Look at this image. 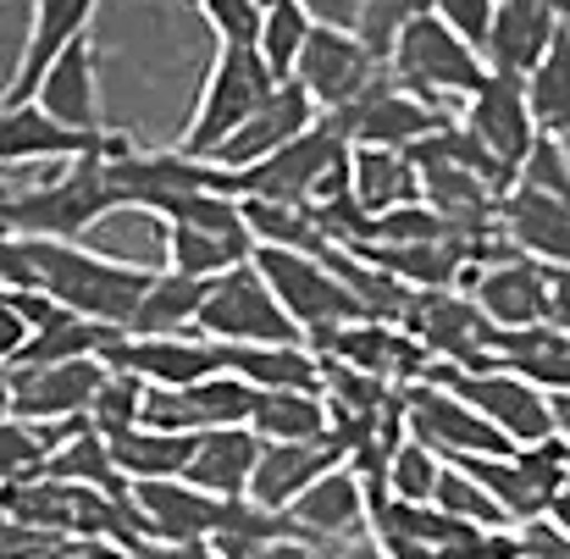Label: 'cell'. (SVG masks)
<instances>
[{"instance_id":"cell-1","label":"cell","mask_w":570,"mask_h":559,"mask_svg":"<svg viewBox=\"0 0 570 559\" xmlns=\"http://www.w3.org/2000/svg\"><path fill=\"white\" fill-rule=\"evenodd\" d=\"M0 283L6 288H39L50 300H61L67 311L100 322V327H117L128 333L156 272L150 266H134V261H111V255H95L83 244H61V238H17L6 233L0 238Z\"/></svg>"},{"instance_id":"cell-2","label":"cell","mask_w":570,"mask_h":559,"mask_svg":"<svg viewBox=\"0 0 570 559\" xmlns=\"http://www.w3.org/2000/svg\"><path fill=\"white\" fill-rule=\"evenodd\" d=\"M122 139V134H117ZM111 139V150H117ZM111 150L100 156H83V161H67L56 167L45 184L22 188V194H6L0 205V227L17 233V238H61V244H78L95 222H106L117 205V188H111Z\"/></svg>"},{"instance_id":"cell-3","label":"cell","mask_w":570,"mask_h":559,"mask_svg":"<svg viewBox=\"0 0 570 559\" xmlns=\"http://www.w3.org/2000/svg\"><path fill=\"white\" fill-rule=\"evenodd\" d=\"M350 173H355V145L338 122L322 117L305 139H294L272 161L249 173H227V178H233V199H283V205L322 210L350 194Z\"/></svg>"},{"instance_id":"cell-4","label":"cell","mask_w":570,"mask_h":559,"mask_svg":"<svg viewBox=\"0 0 570 559\" xmlns=\"http://www.w3.org/2000/svg\"><path fill=\"white\" fill-rule=\"evenodd\" d=\"M277 89H283V78L266 67L261 50H216L210 67H205V84H199V100H194V117L184 128V139H178V150L210 161Z\"/></svg>"},{"instance_id":"cell-5","label":"cell","mask_w":570,"mask_h":559,"mask_svg":"<svg viewBox=\"0 0 570 559\" xmlns=\"http://www.w3.org/2000/svg\"><path fill=\"white\" fill-rule=\"evenodd\" d=\"M387 72H393L399 89H410V95H421V100H432V106H443V100H471V95L493 78L488 56H482L465 33H454L438 11H426V17H415V22L404 28V39H399Z\"/></svg>"},{"instance_id":"cell-6","label":"cell","mask_w":570,"mask_h":559,"mask_svg":"<svg viewBox=\"0 0 570 559\" xmlns=\"http://www.w3.org/2000/svg\"><path fill=\"white\" fill-rule=\"evenodd\" d=\"M255 266L266 272V283L277 288L283 311L305 327L311 350L322 339H333L350 322H366L361 300L350 294V283L333 272L327 255H299V249H255Z\"/></svg>"},{"instance_id":"cell-7","label":"cell","mask_w":570,"mask_h":559,"mask_svg":"<svg viewBox=\"0 0 570 559\" xmlns=\"http://www.w3.org/2000/svg\"><path fill=\"white\" fill-rule=\"evenodd\" d=\"M199 333L210 344H311L255 261H244L210 283L205 311H199Z\"/></svg>"},{"instance_id":"cell-8","label":"cell","mask_w":570,"mask_h":559,"mask_svg":"<svg viewBox=\"0 0 570 559\" xmlns=\"http://www.w3.org/2000/svg\"><path fill=\"white\" fill-rule=\"evenodd\" d=\"M432 382L454 388L460 399H471L515 449H538V443H554L560 438V421H554V399L521 376L515 366H482V372H465V366H432Z\"/></svg>"},{"instance_id":"cell-9","label":"cell","mask_w":570,"mask_h":559,"mask_svg":"<svg viewBox=\"0 0 570 559\" xmlns=\"http://www.w3.org/2000/svg\"><path fill=\"white\" fill-rule=\"evenodd\" d=\"M404 426L432 443L443 460H499V454H521L471 399H460L443 382H415L404 388Z\"/></svg>"},{"instance_id":"cell-10","label":"cell","mask_w":570,"mask_h":559,"mask_svg":"<svg viewBox=\"0 0 570 559\" xmlns=\"http://www.w3.org/2000/svg\"><path fill=\"white\" fill-rule=\"evenodd\" d=\"M111 376V361H72V366H0V399L11 421H83Z\"/></svg>"},{"instance_id":"cell-11","label":"cell","mask_w":570,"mask_h":559,"mask_svg":"<svg viewBox=\"0 0 570 559\" xmlns=\"http://www.w3.org/2000/svg\"><path fill=\"white\" fill-rule=\"evenodd\" d=\"M382 72H387V67L361 45V33L316 22V33H311V45H305V56H299V67H294V84L322 106V117H344Z\"/></svg>"},{"instance_id":"cell-12","label":"cell","mask_w":570,"mask_h":559,"mask_svg":"<svg viewBox=\"0 0 570 559\" xmlns=\"http://www.w3.org/2000/svg\"><path fill=\"white\" fill-rule=\"evenodd\" d=\"M327 122H338V128L350 134V145H382V150H421L432 134L449 128L443 106H432V100L399 89L393 72H382L344 117H327Z\"/></svg>"},{"instance_id":"cell-13","label":"cell","mask_w":570,"mask_h":559,"mask_svg":"<svg viewBox=\"0 0 570 559\" xmlns=\"http://www.w3.org/2000/svg\"><path fill=\"white\" fill-rule=\"evenodd\" d=\"M482 145H488V156H499L515 178H521V167H527V156L538 150V117H532V95H527V78H504V72H493L471 100H465V117H460Z\"/></svg>"},{"instance_id":"cell-14","label":"cell","mask_w":570,"mask_h":559,"mask_svg":"<svg viewBox=\"0 0 570 559\" xmlns=\"http://www.w3.org/2000/svg\"><path fill=\"white\" fill-rule=\"evenodd\" d=\"M128 504H134V521H139L145 538H156V543H199V538L222 532L233 499H216V493L194 488L189 477H173V482H134Z\"/></svg>"},{"instance_id":"cell-15","label":"cell","mask_w":570,"mask_h":559,"mask_svg":"<svg viewBox=\"0 0 570 559\" xmlns=\"http://www.w3.org/2000/svg\"><path fill=\"white\" fill-rule=\"evenodd\" d=\"M465 294L476 300V311L499 327V333H527V327H549V266L527 261V255H504L499 266H482Z\"/></svg>"},{"instance_id":"cell-16","label":"cell","mask_w":570,"mask_h":559,"mask_svg":"<svg viewBox=\"0 0 570 559\" xmlns=\"http://www.w3.org/2000/svg\"><path fill=\"white\" fill-rule=\"evenodd\" d=\"M106 361L117 372L139 376L150 388H194L205 376L222 372V344H210L205 333H178V339H139V333H117Z\"/></svg>"},{"instance_id":"cell-17","label":"cell","mask_w":570,"mask_h":559,"mask_svg":"<svg viewBox=\"0 0 570 559\" xmlns=\"http://www.w3.org/2000/svg\"><path fill=\"white\" fill-rule=\"evenodd\" d=\"M322 122V106L299 89V84H283L210 161L222 167V173H249V167H261V161H272L277 150H288L294 139H305L311 128Z\"/></svg>"},{"instance_id":"cell-18","label":"cell","mask_w":570,"mask_h":559,"mask_svg":"<svg viewBox=\"0 0 570 559\" xmlns=\"http://www.w3.org/2000/svg\"><path fill=\"white\" fill-rule=\"evenodd\" d=\"M17 106H22V100H17ZM33 106H45L56 122H67V128H78V134H95V139L111 134V128H106V100H100V45H95V33H83L78 45H67V50L50 61V72H45Z\"/></svg>"},{"instance_id":"cell-19","label":"cell","mask_w":570,"mask_h":559,"mask_svg":"<svg viewBox=\"0 0 570 559\" xmlns=\"http://www.w3.org/2000/svg\"><path fill=\"white\" fill-rule=\"evenodd\" d=\"M117 134L95 139V134H78L67 122H56L45 106L22 100V106H0V167H67V161H83V156H100L111 150Z\"/></svg>"},{"instance_id":"cell-20","label":"cell","mask_w":570,"mask_h":559,"mask_svg":"<svg viewBox=\"0 0 570 559\" xmlns=\"http://www.w3.org/2000/svg\"><path fill=\"white\" fill-rule=\"evenodd\" d=\"M338 465H350V443L344 438H316V443H266L261 471L249 482V499L261 510L288 516L322 477H333Z\"/></svg>"},{"instance_id":"cell-21","label":"cell","mask_w":570,"mask_h":559,"mask_svg":"<svg viewBox=\"0 0 570 559\" xmlns=\"http://www.w3.org/2000/svg\"><path fill=\"white\" fill-rule=\"evenodd\" d=\"M560 28H566V17H560L554 0H499L482 56L504 78H532V67L549 56V45L560 39Z\"/></svg>"},{"instance_id":"cell-22","label":"cell","mask_w":570,"mask_h":559,"mask_svg":"<svg viewBox=\"0 0 570 559\" xmlns=\"http://www.w3.org/2000/svg\"><path fill=\"white\" fill-rule=\"evenodd\" d=\"M255 233L249 222H161V255H167V272H184V277H227L233 266L255 261Z\"/></svg>"},{"instance_id":"cell-23","label":"cell","mask_w":570,"mask_h":559,"mask_svg":"<svg viewBox=\"0 0 570 559\" xmlns=\"http://www.w3.org/2000/svg\"><path fill=\"white\" fill-rule=\"evenodd\" d=\"M222 372L261 393H327V355L311 344H222Z\"/></svg>"},{"instance_id":"cell-24","label":"cell","mask_w":570,"mask_h":559,"mask_svg":"<svg viewBox=\"0 0 570 559\" xmlns=\"http://www.w3.org/2000/svg\"><path fill=\"white\" fill-rule=\"evenodd\" d=\"M288 527H294L305 543L355 538V532L366 527V488H361L355 465H338L333 477H322V482L288 510Z\"/></svg>"},{"instance_id":"cell-25","label":"cell","mask_w":570,"mask_h":559,"mask_svg":"<svg viewBox=\"0 0 570 559\" xmlns=\"http://www.w3.org/2000/svg\"><path fill=\"white\" fill-rule=\"evenodd\" d=\"M266 438L255 426H216L199 438V454L189 465V482L216 499H249V482L261 471Z\"/></svg>"},{"instance_id":"cell-26","label":"cell","mask_w":570,"mask_h":559,"mask_svg":"<svg viewBox=\"0 0 570 559\" xmlns=\"http://www.w3.org/2000/svg\"><path fill=\"white\" fill-rule=\"evenodd\" d=\"M350 194L366 216H387L399 205L426 199L421 188V167L410 150H382V145H355V173H350Z\"/></svg>"},{"instance_id":"cell-27","label":"cell","mask_w":570,"mask_h":559,"mask_svg":"<svg viewBox=\"0 0 570 559\" xmlns=\"http://www.w3.org/2000/svg\"><path fill=\"white\" fill-rule=\"evenodd\" d=\"M199 438L194 432H161V426H134V432L111 438V454H117V471L128 482H173V477H189Z\"/></svg>"},{"instance_id":"cell-28","label":"cell","mask_w":570,"mask_h":559,"mask_svg":"<svg viewBox=\"0 0 570 559\" xmlns=\"http://www.w3.org/2000/svg\"><path fill=\"white\" fill-rule=\"evenodd\" d=\"M205 294H210V283H205V277H184V272H167V266H161L128 333H139V339H178V333H199Z\"/></svg>"},{"instance_id":"cell-29","label":"cell","mask_w":570,"mask_h":559,"mask_svg":"<svg viewBox=\"0 0 570 559\" xmlns=\"http://www.w3.org/2000/svg\"><path fill=\"white\" fill-rule=\"evenodd\" d=\"M249 426L266 443H316V438H338V415L327 404V393H261Z\"/></svg>"},{"instance_id":"cell-30","label":"cell","mask_w":570,"mask_h":559,"mask_svg":"<svg viewBox=\"0 0 570 559\" xmlns=\"http://www.w3.org/2000/svg\"><path fill=\"white\" fill-rule=\"evenodd\" d=\"M527 95H532L538 134H549V139L570 134V17H566V28H560V39L549 45V56L532 67Z\"/></svg>"},{"instance_id":"cell-31","label":"cell","mask_w":570,"mask_h":559,"mask_svg":"<svg viewBox=\"0 0 570 559\" xmlns=\"http://www.w3.org/2000/svg\"><path fill=\"white\" fill-rule=\"evenodd\" d=\"M443 471H449V460L410 432V438L387 454V471H382V477H387V493H393L399 504H438Z\"/></svg>"},{"instance_id":"cell-32","label":"cell","mask_w":570,"mask_h":559,"mask_svg":"<svg viewBox=\"0 0 570 559\" xmlns=\"http://www.w3.org/2000/svg\"><path fill=\"white\" fill-rule=\"evenodd\" d=\"M311 33H316V17H311L299 0H283V6L266 11V22H261V45H255V50L266 56V67H272L283 84H294V67H299Z\"/></svg>"},{"instance_id":"cell-33","label":"cell","mask_w":570,"mask_h":559,"mask_svg":"<svg viewBox=\"0 0 570 559\" xmlns=\"http://www.w3.org/2000/svg\"><path fill=\"white\" fill-rule=\"evenodd\" d=\"M438 510L454 516V521H465V527H482V532H504V527H510V510H504L465 465H454V460H449V471H443Z\"/></svg>"},{"instance_id":"cell-34","label":"cell","mask_w":570,"mask_h":559,"mask_svg":"<svg viewBox=\"0 0 570 559\" xmlns=\"http://www.w3.org/2000/svg\"><path fill=\"white\" fill-rule=\"evenodd\" d=\"M184 6L210 28L216 50H255V45H261L266 11H261L255 0H184Z\"/></svg>"},{"instance_id":"cell-35","label":"cell","mask_w":570,"mask_h":559,"mask_svg":"<svg viewBox=\"0 0 570 559\" xmlns=\"http://www.w3.org/2000/svg\"><path fill=\"white\" fill-rule=\"evenodd\" d=\"M145 399H150V382H139V376H128V372L111 366L100 399H95V410H89V421H95L106 438H122V432L145 426Z\"/></svg>"},{"instance_id":"cell-36","label":"cell","mask_w":570,"mask_h":559,"mask_svg":"<svg viewBox=\"0 0 570 559\" xmlns=\"http://www.w3.org/2000/svg\"><path fill=\"white\" fill-rule=\"evenodd\" d=\"M521 188H538V194H554V199H570V167H566V150H560V139H538V150L527 156V167H521Z\"/></svg>"},{"instance_id":"cell-37","label":"cell","mask_w":570,"mask_h":559,"mask_svg":"<svg viewBox=\"0 0 570 559\" xmlns=\"http://www.w3.org/2000/svg\"><path fill=\"white\" fill-rule=\"evenodd\" d=\"M432 11H438L454 33H465V39L482 50V45H488V28H493L499 0H432Z\"/></svg>"},{"instance_id":"cell-38","label":"cell","mask_w":570,"mask_h":559,"mask_svg":"<svg viewBox=\"0 0 570 559\" xmlns=\"http://www.w3.org/2000/svg\"><path fill=\"white\" fill-rule=\"evenodd\" d=\"M128 559H227L216 538H199V543H156V538H139Z\"/></svg>"},{"instance_id":"cell-39","label":"cell","mask_w":570,"mask_h":559,"mask_svg":"<svg viewBox=\"0 0 570 559\" xmlns=\"http://www.w3.org/2000/svg\"><path fill=\"white\" fill-rule=\"evenodd\" d=\"M316 22H327V28H350L355 33V22H361V11H366V0H299Z\"/></svg>"},{"instance_id":"cell-40","label":"cell","mask_w":570,"mask_h":559,"mask_svg":"<svg viewBox=\"0 0 570 559\" xmlns=\"http://www.w3.org/2000/svg\"><path fill=\"white\" fill-rule=\"evenodd\" d=\"M549 327L570 333V266H549Z\"/></svg>"},{"instance_id":"cell-41","label":"cell","mask_w":570,"mask_h":559,"mask_svg":"<svg viewBox=\"0 0 570 559\" xmlns=\"http://www.w3.org/2000/svg\"><path fill=\"white\" fill-rule=\"evenodd\" d=\"M554 421H560V438L570 443V393H554Z\"/></svg>"},{"instance_id":"cell-42","label":"cell","mask_w":570,"mask_h":559,"mask_svg":"<svg viewBox=\"0 0 570 559\" xmlns=\"http://www.w3.org/2000/svg\"><path fill=\"white\" fill-rule=\"evenodd\" d=\"M560 150H566V167H570V134H560Z\"/></svg>"},{"instance_id":"cell-43","label":"cell","mask_w":570,"mask_h":559,"mask_svg":"<svg viewBox=\"0 0 570 559\" xmlns=\"http://www.w3.org/2000/svg\"><path fill=\"white\" fill-rule=\"evenodd\" d=\"M255 6H261V11H272V6H283V0H255Z\"/></svg>"}]
</instances>
